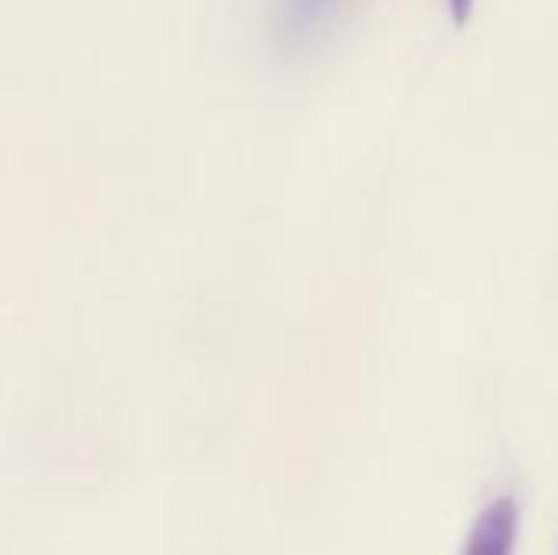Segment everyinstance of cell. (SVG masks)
Here are the masks:
<instances>
[{
  "instance_id": "cell-1",
  "label": "cell",
  "mask_w": 558,
  "mask_h": 555,
  "mask_svg": "<svg viewBox=\"0 0 558 555\" xmlns=\"http://www.w3.org/2000/svg\"><path fill=\"white\" fill-rule=\"evenodd\" d=\"M517 543H520V504L517 497L504 494L477 514L461 555H513Z\"/></svg>"
},
{
  "instance_id": "cell-2",
  "label": "cell",
  "mask_w": 558,
  "mask_h": 555,
  "mask_svg": "<svg viewBox=\"0 0 558 555\" xmlns=\"http://www.w3.org/2000/svg\"><path fill=\"white\" fill-rule=\"evenodd\" d=\"M330 7H333V0H284V29L288 33H304Z\"/></svg>"
},
{
  "instance_id": "cell-3",
  "label": "cell",
  "mask_w": 558,
  "mask_h": 555,
  "mask_svg": "<svg viewBox=\"0 0 558 555\" xmlns=\"http://www.w3.org/2000/svg\"><path fill=\"white\" fill-rule=\"evenodd\" d=\"M448 7H451V20L454 23H468L471 10H474V0H448Z\"/></svg>"
}]
</instances>
